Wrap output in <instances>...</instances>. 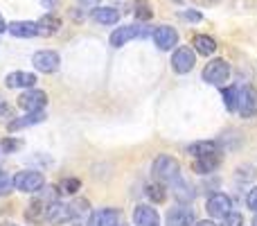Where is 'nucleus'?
I'll return each instance as SVG.
<instances>
[{
    "instance_id": "f257e3e1",
    "label": "nucleus",
    "mask_w": 257,
    "mask_h": 226,
    "mask_svg": "<svg viewBox=\"0 0 257 226\" xmlns=\"http://www.w3.org/2000/svg\"><path fill=\"white\" fill-rule=\"evenodd\" d=\"M43 186H45V179H43V174L36 172V170H25V172H18L16 177H14V188L21 192H27V195L39 192Z\"/></svg>"
},
{
    "instance_id": "f03ea898",
    "label": "nucleus",
    "mask_w": 257,
    "mask_h": 226,
    "mask_svg": "<svg viewBox=\"0 0 257 226\" xmlns=\"http://www.w3.org/2000/svg\"><path fill=\"white\" fill-rule=\"evenodd\" d=\"M154 174L160 181H174V179L181 177V165H178V161L172 159V156L160 154L158 159L154 161Z\"/></svg>"
},
{
    "instance_id": "7ed1b4c3",
    "label": "nucleus",
    "mask_w": 257,
    "mask_h": 226,
    "mask_svg": "<svg viewBox=\"0 0 257 226\" xmlns=\"http://www.w3.org/2000/svg\"><path fill=\"white\" fill-rule=\"evenodd\" d=\"M230 77V66H228L223 59H212L208 66L203 68V80L208 84H214V86H223Z\"/></svg>"
},
{
    "instance_id": "20e7f679",
    "label": "nucleus",
    "mask_w": 257,
    "mask_h": 226,
    "mask_svg": "<svg viewBox=\"0 0 257 226\" xmlns=\"http://www.w3.org/2000/svg\"><path fill=\"white\" fill-rule=\"evenodd\" d=\"M45 104H48V95L45 91H36V89H27L25 93L18 98V107L27 113H34V111H43Z\"/></svg>"
},
{
    "instance_id": "39448f33",
    "label": "nucleus",
    "mask_w": 257,
    "mask_h": 226,
    "mask_svg": "<svg viewBox=\"0 0 257 226\" xmlns=\"http://www.w3.org/2000/svg\"><path fill=\"white\" fill-rule=\"evenodd\" d=\"M241 118H253L257 115V89L255 86H244L239 89V102H237Z\"/></svg>"
},
{
    "instance_id": "423d86ee",
    "label": "nucleus",
    "mask_w": 257,
    "mask_h": 226,
    "mask_svg": "<svg viewBox=\"0 0 257 226\" xmlns=\"http://www.w3.org/2000/svg\"><path fill=\"white\" fill-rule=\"evenodd\" d=\"M32 63H34V68L39 72H54L59 68V63H61V59H59L57 52H52V50H39V52H34V57H32Z\"/></svg>"
},
{
    "instance_id": "0eeeda50",
    "label": "nucleus",
    "mask_w": 257,
    "mask_h": 226,
    "mask_svg": "<svg viewBox=\"0 0 257 226\" xmlns=\"http://www.w3.org/2000/svg\"><path fill=\"white\" fill-rule=\"evenodd\" d=\"M196 63V52L192 48H176V52H174L172 57V68L176 72H181V75H185V72H190L192 68H194Z\"/></svg>"
},
{
    "instance_id": "6e6552de",
    "label": "nucleus",
    "mask_w": 257,
    "mask_h": 226,
    "mask_svg": "<svg viewBox=\"0 0 257 226\" xmlns=\"http://www.w3.org/2000/svg\"><path fill=\"white\" fill-rule=\"evenodd\" d=\"M208 213L212 215V217H226L228 213H232V199L228 195H223V192H214L212 197L208 199Z\"/></svg>"
},
{
    "instance_id": "1a4fd4ad",
    "label": "nucleus",
    "mask_w": 257,
    "mask_h": 226,
    "mask_svg": "<svg viewBox=\"0 0 257 226\" xmlns=\"http://www.w3.org/2000/svg\"><path fill=\"white\" fill-rule=\"evenodd\" d=\"M75 219V215H72L70 206L68 204H59V201H54V204H48V208H45V222L50 224H66V222H72Z\"/></svg>"
},
{
    "instance_id": "9d476101",
    "label": "nucleus",
    "mask_w": 257,
    "mask_h": 226,
    "mask_svg": "<svg viewBox=\"0 0 257 226\" xmlns=\"http://www.w3.org/2000/svg\"><path fill=\"white\" fill-rule=\"evenodd\" d=\"M154 43L160 50H172L178 43V32L169 25H160L154 30Z\"/></svg>"
},
{
    "instance_id": "9b49d317",
    "label": "nucleus",
    "mask_w": 257,
    "mask_h": 226,
    "mask_svg": "<svg viewBox=\"0 0 257 226\" xmlns=\"http://www.w3.org/2000/svg\"><path fill=\"white\" fill-rule=\"evenodd\" d=\"M117 224H120V210L117 208H99L88 219V226H117Z\"/></svg>"
},
{
    "instance_id": "f8f14e48",
    "label": "nucleus",
    "mask_w": 257,
    "mask_h": 226,
    "mask_svg": "<svg viewBox=\"0 0 257 226\" xmlns=\"http://www.w3.org/2000/svg\"><path fill=\"white\" fill-rule=\"evenodd\" d=\"M142 34H145V30H142V27H138V25L117 27V30L111 34V45H113V48H122V45H126L131 39L142 36Z\"/></svg>"
},
{
    "instance_id": "ddd939ff",
    "label": "nucleus",
    "mask_w": 257,
    "mask_h": 226,
    "mask_svg": "<svg viewBox=\"0 0 257 226\" xmlns=\"http://www.w3.org/2000/svg\"><path fill=\"white\" fill-rule=\"evenodd\" d=\"M133 222H136V226H160V217L156 208L142 204L136 206V210H133Z\"/></svg>"
},
{
    "instance_id": "4468645a",
    "label": "nucleus",
    "mask_w": 257,
    "mask_h": 226,
    "mask_svg": "<svg viewBox=\"0 0 257 226\" xmlns=\"http://www.w3.org/2000/svg\"><path fill=\"white\" fill-rule=\"evenodd\" d=\"M5 84H7V89H32L36 84V75L34 72L16 70V72H9Z\"/></svg>"
},
{
    "instance_id": "2eb2a0df",
    "label": "nucleus",
    "mask_w": 257,
    "mask_h": 226,
    "mask_svg": "<svg viewBox=\"0 0 257 226\" xmlns=\"http://www.w3.org/2000/svg\"><path fill=\"white\" fill-rule=\"evenodd\" d=\"M190 154L194 159H205V156H219L221 154V147L214 140H199L194 145H190Z\"/></svg>"
},
{
    "instance_id": "dca6fc26",
    "label": "nucleus",
    "mask_w": 257,
    "mask_h": 226,
    "mask_svg": "<svg viewBox=\"0 0 257 226\" xmlns=\"http://www.w3.org/2000/svg\"><path fill=\"white\" fill-rule=\"evenodd\" d=\"M167 224L169 226H194V213L185 206L181 208H172L167 213Z\"/></svg>"
},
{
    "instance_id": "f3484780",
    "label": "nucleus",
    "mask_w": 257,
    "mask_h": 226,
    "mask_svg": "<svg viewBox=\"0 0 257 226\" xmlns=\"http://www.w3.org/2000/svg\"><path fill=\"white\" fill-rule=\"evenodd\" d=\"M59 27H61V21H59L57 16H52V14H45L43 18L36 21V34L39 36H52V34L59 32Z\"/></svg>"
},
{
    "instance_id": "a211bd4d",
    "label": "nucleus",
    "mask_w": 257,
    "mask_h": 226,
    "mask_svg": "<svg viewBox=\"0 0 257 226\" xmlns=\"http://www.w3.org/2000/svg\"><path fill=\"white\" fill-rule=\"evenodd\" d=\"M7 30L12 32L14 36H18V39H32V36H36V23L32 21H14L7 25Z\"/></svg>"
},
{
    "instance_id": "6ab92c4d",
    "label": "nucleus",
    "mask_w": 257,
    "mask_h": 226,
    "mask_svg": "<svg viewBox=\"0 0 257 226\" xmlns=\"http://www.w3.org/2000/svg\"><path fill=\"white\" fill-rule=\"evenodd\" d=\"M169 183H172V195L176 197L181 204H190V201L194 199V190H192V186H187L181 177L174 179V181H169Z\"/></svg>"
},
{
    "instance_id": "aec40b11",
    "label": "nucleus",
    "mask_w": 257,
    "mask_h": 226,
    "mask_svg": "<svg viewBox=\"0 0 257 226\" xmlns=\"http://www.w3.org/2000/svg\"><path fill=\"white\" fill-rule=\"evenodd\" d=\"M192 45H194V50L199 54H203V57H210V54H214V50H217V41L208 34H196Z\"/></svg>"
},
{
    "instance_id": "412c9836",
    "label": "nucleus",
    "mask_w": 257,
    "mask_h": 226,
    "mask_svg": "<svg viewBox=\"0 0 257 226\" xmlns=\"http://www.w3.org/2000/svg\"><path fill=\"white\" fill-rule=\"evenodd\" d=\"M43 120H45L43 111L27 113V115H23V118H18V120H12V122H9V131H18V129H23V127H32V124H39V122H43Z\"/></svg>"
},
{
    "instance_id": "4be33fe9",
    "label": "nucleus",
    "mask_w": 257,
    "mask_h": 226,
    "mask_svg": "<svg viewBox=\"0 0 257 226\" xmlns=\"http://www.w3.org/2000/svg\"><path fill=\"white\" fill-rule=\"evenodd\" d=\"M93 18L97 23H102V25H113V23L120 21V12L113 7H97L93 12Z\"/></svg>"
},
{
    "instance_id": "5701e85b",
    "label": "nucleus",
    "mask_w": 257,
    "mask_h": 226,
    "mask_svg": "<svg viewBox=\"0 0 257 226\" xmlns=\"http://www.w3.org/2000/svg\"><path fill=\"white\" fill-rule=\"evenodd\" d=\"M219 161H221V156H205V159H194V170L199 174H208V172H212V170L217 168Z\"/></svg>"
},
{
    "instance_id": "b1692460",
    "label": "nucleus",
    "mask_w": 257,
    "mask_h": 226,
    "mask_svg": "<svg viewBox=\"0 0 257 226\" xmlns=\"http://www.w3.org/2000/svg\"><path fill=\"white\" fill-rule=\"evenodd\" d=\"M147 197H149L154 204H163V201L167 199L165 186H163V183H151V186H147Z\"/></svg>"
},
{
    "instance_id": "393cba45",
    "label": "nucleus",
    "mask_w": 257,
    "mask_h": 226,
    "mask_svg": "<svg viewBox=\"0 0 257 226\" xmlns=\"http://www.w3.org/2000/svg\"><path fill=\"white\" fill-rule=\"evenodd\" d=\"M223 102H226L228 111H235L237 102H239V89H237V86H228V89H223Z\"/></svg>"
},
{
    "instance_id": "a878e982",
    "label": "nucleus",
    "mask_w": 257,
    "mask_h": 226,
    "mask_svg": "<svg viewBox=\"0 0 257 226\" xmlns=\"http://www.w3.org/2000/svg\"><path fill=\"white\" fill-rule=\"evenodd\" d=\"M133 14H136V18H140V21H149V18L154 16V12L149 9V3H147V0H136Z\"/></svg>"
},
{
    "instance_id": "bb28decb",
    "label": "nucleus",
    "mask_w": 257,
    "mask_h": 226,
    "mask_svg": "<svg viewBox=\"0 0 257 226\" xmlns=\"http://www.w3.org/2000/svg\"><path fill=\"white\" fill-rule=\"evenodd\" d=\"M0 149L5 152V154H14V152L23 149V140H18V138H5L3 142H0Z\"/></svg>"
},
{
    "instance_id": "cd10ccee",
    "label": "nucleus",
    "mask_w": 257,
    "mask_h": 226,
    "mask_svg": "<svg viewBox=\"0 0 257 226\" xmlns=\"http://www.w3.org/2000/svg\"><path fill=\"white\" fill-rule=\"evenodd\" d=\"M12 190H14V179L0 170V197H7Z\"/></svg>"
},
{
    "instance_id": "c85d7f7f",
    "label": "nucleus",
    "mask_w": 257,
    "mask_h": 226,
    "mask_svg": "<svg viewBox=\"0 0 257 226\" xmlns=\"http://www.w3.org/2000/svg\"><path fill=\"white\" fill-rule=\"evenodd\" d=\"M221 226H244V217L239 213H228L221 219Z\"/></svg>"
},
{
    "instance_id": "c756f323",
    "label": "nucleus",
    "mask_w": 257,
    "mask_h": 226,
    "mask_svg": "<svg viewBox=\"0 0 257 226\" xmlns=\"http://www.w3.org/2000/svg\"><path fill=\"white\" fill-rule=\"evenodd\" d=\"M61 188H63V192H68V195H75L77 190H81V181L79 179H66Z\"/></svg>"
},
{
    "instance_id": "7c9ffc66",
    "label": "nucleus",
    "mask_w": 257,
    "mask_h": 226,
    "mask_svg": "<svg viewBox=\"0 0 257 226\" xmlns=\"http://www.w3.org/2000/svg\"><path fill=\"white\" fill-rule=\"evenodd\" d=\"M70 210H72V215H81V213H88V201L86 199H77V201H72L70 204Z\"/></svg>"
},
{
    "instance_id": "2f4dec72",
    "label": "nucleus",
    "mask_w": 257,
    "mask_h": 226,
    "mask_svg": "<svg viewBox=\"0 0 257 226\" xmlns=\"http://www.w3.org/2000/svg\"><path fill=\"white\" fill-rule=\"evenodd\" d=\"M246 206L257 213V186L253 188V190H248V195H246Z\"/></svg>"
},
{
    "instance_id": "473e14b6",
    "label": "nucleus",
    "mask_w": 257,
    "mask_h": 226,
    "mask_svg": "<svg viewBox=\"0 0 257 226\" xmlns=\"http://www.w3.org/2000/svg\"><path fill=\"white\" fill-rule=\"evenodd\" d=\"M178 16H181L183 21H192V23H199L201 18H203L199 12H181V14H178Z\"/></svg>"
},
{
    "instance_id": "72a5a7b5",
    "label": "nucleus",
    "mask_w": 257,
    "mask_h": 226,
    "mask_svg": "<svg viewBox=\"0 0 257 226\" xmlns=\"http://www.w3.org/2000/svg\"><path fill=\"white\" fill-rule=\"evenodd\" d=\"M7 118H14L12 109H9V104H5L3 100H0V120H7Z\"/></svg>"
},
{
    "instance_id": "f704fd0d",
    "label": "nucleus",
    "mask_w": 257,
    "mask_h": 226,
    "mask_svg": "<svg viewBox=\"0 0 257 226\" xmlns=\"http://www.w3.org/2000/svg\"><path fill=\"white\" fill-rule=\"evenodd\" d=\"M41 3H43L45 7H54V5H57V0H41Z\"/></svg>"
},
{
    "instance_id": "c9c22d12",
    "label": "nucleus",
    "mask_w": 257,
    "mask_h": 226,
    "mask_svg": "<svg viewBox=\"0 0 257 226\" xmlns=\"http://www.w3.org/2000/svg\"><path fill=\"white\" fill-rule=\"evenodd\" d=\"M5 30H7V23H5V18L0 16V32H5Z\"/></svg>"
},
{
    "instance_id": "e433bc0d",
    "label": "nucleus",
    "mask_w": 257,
    "mask_h": 226,
    "mask_svg": "<svg viewBox=\"0 0 257 226\" xmlns=\"http://www.w3.org/2000/svg\"><path fill=\"white\" fill-rule=\"evenodd\" d=\"M194 226H217L214 222H208V219H205V222H199V224H194Z\"/></svg>"
},
{
    "instance_id": "4c0bfd02",
    "label": "nucleus",
    "mask_w": 257,
    "mask_h": 226,
    "mask_svg": "<svg viewBox=\"0 0 257 226\" xmlns=\"http://www.w3.org/2000/svg\"><path fill=\"white\" fill-rule=\"evenodd\" d=\"M0 226H16V224H12V222H3Z\"/></svg>"
},
{
    "instance_id": "58836bf2",
    "label": "nucleus",
    "mask_w": 257,
    "mask_h": 226,
    "mask_svg": "<svg viewBox=\"0 0 257 226\" xmlns=\"http://www.w3.org/2000/svg\"><path fill=\"white\" fill-rule=\"evenodd\" d=\"M117 226H120V224H117Z\"/></svg>"
}]
</instances>
